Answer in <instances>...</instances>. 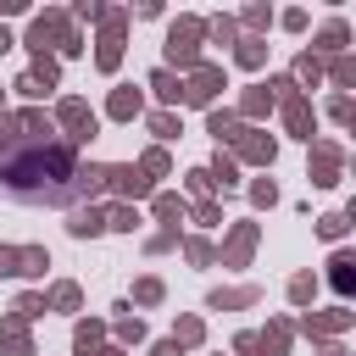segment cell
Masks as SVG:
<instances>
[{
	"instance_id": "cell-5",
	"label": "cell",
	"mask_w": 356,
	"mask_h": 356,
	"mask_svg": "<svg viewBox=\"0 0 356 356\" xmlns=\"http://www.w3.org/2000/svg\"><path fill=\"white\" fill-rule=\"evenodd\" d=\"M56 122H61V139L78 150V145H89L95 139V128H100V117L89 111V100H78V95H67V100H56Z\"/></svg>"
},
{
	"instance_id": "cell-2",
	"label": "cell",
	"mask_w": 356,
	"mask_h": 356,
	"mask_svg": "<svg viewBox=\"0 0 356 356\" xmlns=\"http://www.w3.org/2000/svg\"><path fill=\"white\" fill-rule=\"evenodd\" d=\"M28 50H33V56H50V50L78 56V50H83V39L67 28V17H61V11H39V17L28 22Z\"/></svg>"
},
{
	"instance_id": "cell-34",
	"label": "cell",
	"mask_w": 356,
	"mask_h": 356,
	"mask_svg": "<svg viewBox=\"0 0 356 356\" xmlns=\"http://www.w3.org/2000/svg\"><path fill=\"white\" fill-rule=\"evenodd\" d=\"M106 228H117V234H134V228H139V211H134V206H122V200H117V206H111V211H106Z\"/></svg>"
},
{
	"instance_id": "cell-40",
	"label": "cell",
	"mask_w": 356,
	"mask_h": 356,
	"mask_svg": "<svg viewBox=\"0 0 356 356\" xmlns=\"http://www.w3.org/2000/svg\"><path fill=\"white\" fill-rule=\"evenodd\" d=\"M206 33H211L217 44H234V39H239V22H234V17H211V22H206Z\"/></svg>"
},
{
	"instance_id": "cell-3",
	"label": "cell",
	"mask_w": 356,
	"mask_h": 356,
	"mask_svg": "<svg viewBox=\"0 0 356 356\" xmlns=\"http://www.w3.org/2000/svg\"><path fill=\"white\" fill-rule=\"evenodd\" d=\"M200 39H206V22L200 17H178L172 28H167V72L172 67H200Z\"/></svg>"
},
{
	"instance_id": "cell-44",
	"label": "cell",
	"mask_w": 356,
	"mask_h": 356,
	"mask_svg": "<svg viewBox=\"0 0 356 356\" xmlns=\"http://www.w3.org/2000/svg\"><path fill=\"white\" fill-rule=\"evenodd\" d=\"M328 72H334V83H339V89H350V83H356V61H350V56H334V67H328Z\"/></svg>"
},
{
	"instance_id": "cell-32",
	"label": "cell",
	"mask_w": 356,
	"mask_h": 356,
	"mask_svg": "<svg viewBox=\"0 0 356 356\" xmlns=\"http://www.w3.org/2000/svg\"><path fill=\"white\" fill-rule=\"evenodd\" d=\"M234 61H239V67H261V61H267V39H239V44H234Z\"/></svg>"
},
{
	"instance_id": "cell-41",
	"label": "cell",
	"mask_w": 356,
	"mask_h": 356,
	"mask_svg": "<svg viewBox=\"0 0 356 356\" xmlns=\"http://www.w3.org/2000/svg\"><path fill=\"white\" fill-rule=\"evenodd\" d=\"M189 217H195L200 228H217V222H222V200H200V206H195Z\"/></svg>"
},
{
	"instance_id": "cell-29",
	"label": "cell",
	"mask_w": 356,
	"mask_h": 356,
	"mask_svg": "<svg viewBox=\"0 0 356 356\" xmlns=\"http://www.w3.org/2000/svg\"><path fill=\"white\" fill-rule=\"evenodd\" d=\"M200 339H206V323H200V317H178V328H172V345H178V350H195Z\"/></svg>"
},
{
	"instance_id": "cell-49",
	"label": "cell",
	"mask_w": 356,
	"mask_h": 356,
	"mask_svg": "<svg viewBox=\"0 0 356 356\" xmlns=\"http://www.w3.org/2000/svg\"><path fill=\"white\" fill-rule=\"evenodd\" d=\"M72 17H83V22H100V0H78V6H72Z\"/></svg>"
},
{
	"instance_id": "cell-9",
	"label": "cell",
	"mask_w": 356,
	"mask_h": 356,
	"mask_svg": "<svg viewBox=\"0 0 356 356\" xmlns=\"http://www.w3.org/2000/svg\"><path fill=\"white\" fill-rule=\"evenodd\" d=\"M50 267V256H44V245H0V273H17V278H33V273H44Z\"/></svg>"
},
{
	"instance_id": "cell-51",
	"label": "cell",
	"mask_w": 356,
	"mask_h": 356,
	"mask_svg": "<svg viewBox=\"0 0 356 356\" xmlns=\"http://www.w3.org/2000/svg\"><path fill=\"white\" fill-rule=\"evenodd\" d=\"M234 350H239V356H261V350H256V334H250V328H245V334H234Z\"/></svg>"
},
{
	"instance_id": "cell-26",
	"label": "cell",
	"mask_w": 356,
	"mask_h": 356,
	"mask_svg": "<svg viewBox=\"0 0 356 356\" xmlns=\"http://www.w3.org/2000/svg\"><path fill=\"white\" fill-rule=\"evenodd\" d=\"M206 134H211L217 145H222V139L234 145V134H239V117H234V111H217V106H211V111H206Z\"/></svg>"
},
{
	"instance_id": "cell-24",
	"label": "cell",
	"mask_w": 356,
	"mask_h": 356,
	"mask_svg": "<svg viewBox=\"0 0 356 356\" xmlns=\"http://www.w3.org/2000/svg\"><path fill=\"white\" fill-rule=\"evenodd\" d=\"M256 300H261L256 284H245V289H211V312H234V306H256Z\"/></svg>"
},
{
	"instance_id": "cell-4",
	"label": "cell",
	"mask_w": 356,
	"mask_h": 356,
	"mask_svg": "<svg viewBox=\"0 0 356 356\" xmlns=\"http://www.w3.org/2000/svg\"><path fill=\"white\" fill-rule=\"evenodd\" d=\"M122 28H128V11L100 6V44H95V67L100 72H117L122 67Z\"/></svg>"
},
{
	"instance_id": "cell-21",
	"label": "cell",
	"mask_w": 356,
	"mask_h": 356,
	"mask_svg": "<svg viewBox=\"0 0 356 356\" xmlns=\"http://www.w3.org/2000/svg\"><path fill=\"white\" fill-rule=\"evenodd\" d=\"M328 284H334L339 295L356 289V256H350V250H334V261H328Z\"/></svg>"
},
{
	"instance_id": "cell-12",
	"label": "cell",
	"mask_w": 356,
	"mask_h": 356,
	"mask_svg": "<svg viewBox=\"0 0 356 356\" xmlns=\"http://www.w3.org/2000/svg\"><path fill=\"white\" fill-rule=\"evenodd\" d=\"M356 323V312H345V306H334V312H306L295 328L306 334V339H328V334H345Z\"/></svg>"
},
{
	"instance_id": "cell-58",
	"label": "cell",
	"mask_w": 356,
	"mask_h": 356,
	"mask_svg": "<svg viewBox=\"0 0 356 356\" xmlns=\"http://www.w3.org/2000/svg\"><path fill=\"white\" fill-rule=\"evenodd\" d=\"M0 95H6V89H0Z\"/></svg>"
},
{
	"instance_id": "cell-23",
	"label": "cell",
	"mask_w": 356,
	"mask_h": 356,
	"mask_svg": "<svg viewBox=\"0 0 356 356\" xmlns=\"http://www.w3.org/2000/svg\"><path fill=\"white\" fill-rule=\"evenodd\" d=\"M150 89H156V100H161V106H178V100H184V78H178V72H167V67H156V72H150Z\"/></svg>"
},
{
	"instance_id": "cell-36",
	"label": "cell",
	"mask_w": 356,
	"mask_h": 356,
	"mask_svg": "<svg viewBox=\"0 0 356 356\" xmlns=\"http://www.w3.org/2000/svg\"><path fill=\"white\" fill-rule=\"evenodd\" d=\"M345 228H350V211H328V217H317V234H323V239H345Z\"/></svg>"
},
{
	"instance_id": "cell-56",
	"label": "cell",
	"mask_w": 356,
	"mask_h": 356,
	"mask_svg": "<svg viewBox=\"0 0 356 356\" xmlns=\"http://www.w3.org/2000/svg\"><path fill=\"white\" fill-rule=\"evenodd\" d=\"M11 44H17V39H11V33H6V28H0V56H6V50H11Z\"/></svg>"
},
{
	"instance_id": "cell-55",
	"label": "cell",
	"mask_w": 356,
	"mask_h": 356,
	"mask_svg": "<svg viewBox=\"0 0 356 356\" xmlns=\"http://www.w3.org/2000/svg\"><path fill=\"white\" fill-rule=\"evenodd\" d=\"M78 356H122L117 345H95V350H78Z\"/></svg>"
},
{
	"instance_id": "cell-42",
	"label": "cell",
	"mask_w": 356,
	"mask_h": 356,
	"mask_svg": "<svg viewBox=\"0 0 356 356\" xmlns=\"http://www.w3.org/2000/svg\"><path fill=\"white\" fill-rule=\"evenodd\" d=\"M161 295H167V289H161V278H139V284H134V300H139V306H156Z\"/></svg>"
},
{
	"instance_id": "cell-30",
	"label": "cell",
	"mask_w": 356,
	"mask_h": 356,
	"mask_svg": "<svg viewBox=\"0 0 356 356\" xmlns=\"http://www.w3.org/2000/svg\"><path fill=\"white\" fill-rule=\"evenodd\" d=\"M28 78H33V83H39V89L50 95V89H56V78H61V67H56V56H33V67H28Z\"/></svg>"
},
{
	"instance_id": "cell-22",
	"label": "cell",
	"mask_w": 356,
	"mask_h": 356,
	"mask_svg": "<svg viewBox=\"0 0 356 356\" xmlns=\"http://www.w3.org/2000/svg\"><path fill=\"white\" fill-rule=\"evenodd\" d=\"M78 306H83V289H78L72 278L50 284V295H44V312H78Z\"/></svg>"
},
{
	"instance_id": "cell-15",
	"label": "cell",
	"mask_w": 356,
	"mask_h": 356,
	"mask_svg": "<svg viewBox=\"0 0 356 356\" xmlns=\"http://www.w3.org/2000/svg\"><path fill=\"white\" fill-rule=\"evenodd\" d=\"M289 339H295V323L273 317V323L256 334V350H261V356H289Z\"/></svg>"
},
{
	"instance_id": "cell-1",
	"label": "cell",
	"mask_w": 356,
	"mask_h": 356,
	"mask_svg": "<svg viewBox=\"0 0 356 356\" xmlns=\"http://www.w3.org/2000/svg\"><path fill=\"white\" fill-rule=\"evenodd\" d=\"M72 172L78 150L50 128V134H22L0 156V189L22 206H72Z\"/></svg>"
},
{
	"instance_id": "cell-18",
	"label": "cell",
	"mask_w": 356,
	"mask_h": 356,
	"mask_svg": "<svg viewBox=\"0 0 356 356\" xmlns=\"http://www.w3.org/2000/svg\"><path fill=\"white\" fill-rule=\"evenodd\" d=\"M0 350H6V356H33L28 323H17V317H0Z\"/></svg>"
},
{
	"instance_id": "cell-27",
	"label": "cell",
	"mask_w": 356,
	"mask_h": 356,
	"mask_svg": "<svg viewBox=\"0 0 356 356\" xmlns=\"http://www.w3.org/2000/svg\"><path fill=\"white\" fill-rule=\"evenodd\" d=\"M156 217L167 222V234H178V222L189 217V206H184V195H156Z\"/></svg>"
},
{
	"instance_id": "cell-14",
	"label": "cell",
	"mask_w": 356,
	"mask_h": 356,
	"mask_svg": "<svg viewBox=\"0 0 356 356\" xmlns=\"http://www.w3.org/2000/svg\"><path fill=\"white\" fill-rule=\"evenodd\" d=\"M95 195H106V167L100 161H78V172H72V206H89Z\"/></svg>"
},
{
	"instance_id": "cell-46",
	"label": "cell",
	"mask_w": 356,
	"mask_h": 356,
	"mask_svg": "<svg viewBox=\"0 0 356 356\" xmlns=\"http://www.w3.org/2000/svg\"><path fill=\"white\" fill-rule=\"evenodd\" d=\"M184 256H189V261H195V267H211V261H217V256H211V245H206V239H184Z\"/></svg>"
},
{
	"instance_id": "cell-50",
	"label": "cell",
	"mask_w": 356,
	"mask_h": 356,
	"mask_svg": "<svg viewBox=\"0 0 356 356\" xmlns=\"http://www.w3.org/2000/svg\"><path fill=\"white\" fill-rule=\"evenodd\" d=\"M11 89H17V95H28V100H44V89H39V83H33V78H28V72H22V78H17V83H11Z\"/></svg>"
},
{
	"instance_id": "cell-28",
	"label": "cell",
	"mask_w": 356,
	"mask_h": 356,
	"mask_svg": "<svg viewBox=\"0 0 356 356\" xmlns=\"http://www.w3.org/2000/svg\"><path fill=\"white\" fill-rule=\"evenodd\" d=\"M289 83H312V89H317V83H323V61H317L312 50H300V56H295V72H289Z\"/></svg>"
},
{
	"instance_id": "cell-11",
	"label": "cell",
	"mask_w": 356,
	"mask_h": 356,
	"mask_svg": "<svg viewBox=\"0 0 356 356\" xmlns=\"http://www.w3.org/2000/svg\"><path fill=\"white\" fill-rule=\"evenodd\" d=\"M256 245H261V228L256 222H234L228 239H222V267H245L256 256Z\"/></svg>"
},
{
	"instance_id": "cell-17",
	"label": "cell",
	"mask_w": 356,
	"mask_h": 356,
	"mask_svg": "<svg viewBox=\"0 0 356 356\" xmlns=\"http://www.w3.org/2000/svg\"><path fill=\"white\" fill-rule=\"evenodd\" d=\"M67 234H72V239H95V234H106V211H100V206H72Z\"/></svg>"
},
{
	"instance_id": "cell-31",
	"label": "cell",
	"mask_w": 356,
	"mask_h": 356,
	"mask_svg": "<svg viewBox=\"0 0 356 356\" xmlns=\"http://www.w3.org/2000/svg\"><path fill=\"white\" fill-rule=\"evenodd\" d=\"M134 167H139V172H145V178H150V184H156V178H167V172H172V161H167V150H161V145H156V150H145V156H139V161H134Z\"/></svg>"
},
{
	"instance_id": "cell-48",
	"label": "cell",
	"mask_w": 356,
	"mask_h": 356,
	"mask_svg": "<svg viewBox=\"0 0 356 356\" xmlns=\"http://www.w3.org/2000/svg\"><path fill=\"white\" fill-rule=\"evenodd\" d=\"M328 117H334V122H350V95H334V100H328Z\"/></svg>"
},
{
	"instance_id": "cell-10",
	"label": "cell",
	"mask_w": 356,
	"mask_h": 356,
	"mask_svg": "<svg viewBox=\"0 0 356 356\" xmlns=\"http://www.w3.org/2000/svg\"><path fill=\"white\" fill-rule=\"evenodd\" d=\"M273 156H278L273 134H261V128H239V134H234V161H256V167H273Z\"/></svg>"
},
{
	"instance_id": "cell-16",
	"label": "cell",
	"mask_w": 356,
	"mask_h": 356,
	"mask_svg": "<svg viewBox=\"0 0 356 356\" xmlns=\"http://www.w3.org/2000/svg\"><path fill=\"white\" fill-rule=\"evenodd\" d=\"M139 111H145V95H139L134 83H122V89H111V106H106V117H111V122H134Z\"/></svg>"
},
{
	"instance_id": "cell-52",
	"label": "cell",
	"mask_w": 356,
	"mask_h": 356,
	"mask_svg": "<svg viewBox=\"0 0 356 356\" xmlns=\"http://www.w3.org/2000/svg\"><path fill=\"white\" fill-rule=\"evenodd\" d=\"M278 22H284V28H289V33H300V28H306V11H300V6H295V11H284V17H278Z\"/></svg>"
},
{
	"instance_id": "cell-38",
	"label": "cell",
	"mask_w": 356,
	"mask_h": 356,
	"mask_svg": "<svg viewBox=\"0 0 356 356\" xmlns=\"http://www.w3.org/2000/svg\"><path fill=\"white\" fill-rule=\"evenodd\" d=\"M100 339H106V323H78V328H72V345H78V350H95Z\"/></svg>"
},
{
	"instance_id": "cell-37",
	"label": "cell",
	"mask_w": 356,
	"mask_h": 356,
	"mask_svg": "<svg viewBox=\"0 0 356 356\" xmlns=\"http://www.w3.org/2000/svg\"><path fill=\"white\" fill-rule=\"evenodd\" d=\"M11 317H17V323H28V317H44V295H33V289H28V295H17Z\"/></svg>"
},
{
	"instance_id": "cell-33",
	"label": "cell",
	"mask_w": 356,
	"mask_h": 356,
	"mask_svg": "<svg viewBox=\"0 0 356 356\" xmlns=\"http://www.w3.org/2000/svg\"><path fill=\"white\" fill-rule=\"evenodd\" d=\"M150 134L167 145V139H178L184 134V122H178V111H150Z\"/></svg>"
},
{
	"instance_id": "cell-43",
	"label": "cell",
	"mask_w": 356,
	"mask_h": 356,
	"mask_svg": "<svg viewBox=\"0 0 356 356\" xmlns=\"http://www.w3.org/2000/svg\"><path fill=\"white\" fill-rule=\"evenodd\" d=\"M245 28H250V39H256L261 28H273V11H267V6H245Z\"/></svg>"
},
{
	"instance_id": "cell-57",
	"label": "cell",
	"mask_w": 356,
	"mask_h": 356,
	"mask_svg": "<svg viewBox=\"0 0 356 356\" xmlns=\"http://www.w3.org/2000/svg\"><path fill=\"white\" fill-rule=\"evenodd\" d=\"M317 356H345V345H323V350H317Z\"/></svg>"
},
{
	"instance_id": "cell-6",
	"label": "cell",
	"mask_w": 356,
	"mask_h": 356,
	"mask_svg": "<svg viewBox=\"0 0 356 356\" xmlns=\"http://www.w3.org/2000/svg\"><path fill=\"white\" fill-rule=\"evenodd\" d=\"M217 89H222V67H217V61H200V67H189V78H184V100H189V106L211 111Z\"/></svg>"
},
{
	"instance_id": "cell-25",
	"label": "cell",
	"mask_w": 356,
	"mask_h": 356,
	"mask_svg": "<svg viewBox=\"0 0 356 356\" xmlns=\"http://www.w3.org/2000/svg\"><path fill=\"white\" fill-rule=\"evenodd\" d=\"M345 44H350V28H345V22H328V28L317 33V50H312V56L323 61V56H339Z\"/></svg>"
},
{
	"instance_id": "cell-45",
	"label": "cell",
	"mask_w": 356,
	"mask_h": 356,
	"mask_svg": "<svg viewBox=\"0 0 356 356\" xmlns=\"http://www.w3.org/2000/svg\"><path fill=\"white\" fill-rule=\"evenodd\" d=\"M250 200H256V206H278V184H273V178H256V184H250Z\"/></svg>"
},
{
	"instance_id": "cell-39",
	"label": "cell",
	"mask_w": 356,
	"mask_h": 356,
	"mask_svg": "<svg viewBox=\"0 0 356 356\" xmlns=\"http://www.w3.org/2000/svg\"><path fill=\"white\" fill-rule=\"evenodd\" d=\"M117 312H122V317H117V339H122V345H139V339H145V323L128 317V306H117Z\"/></svg>"
},
{
	"instance_id": "cell-53",
	"label": "cell",
	"mask_w": 356,
	"mask_h": 356,
	"mask_svg": "<svg viewBox=\"0 0 356 356\" xmlns=\"http://www.w3.org/2000/svg\"><path fill=\"white\" fill-rule=\"evenodd\" d=\"M172 245H178V234H167V228H161V234L150 239V250H156V256H161V250H172Z\"/></svg>"
},
{
	"instance_id": "cell-19",
	"label": "cell",
	"mask_w": 356,
	"mask_h": 356,
	"mask_svg": "<svg viewBox=\"0 0 356 356\" xmlns=\"http://www.w3.org/2000/svg\"><path fill=\"white\" fill-rule=\"evenodd\" d=\"M267 111H273V95H267L261 83H250V89L239 95V111H234V117H239V122H256V117H267Z\"/></svg>"
},
{
	"instance_id": "cell-13",
	"label": "cell",
	"mask_w": 356,
	"mask_h": 356,
	"mask_svg": "<svg viewBox=\"0 0 356 356\" xmlns=\"http://www.w3.org/2000/svg\"><path fill=\"white\" fill-rule=\"evenodd\" d=\"M278 111H284V128H289L295 139H306V145H312V134H317V117H312V100H306V95L295 89L289 100H278Z\"/></svg>"
},
{
	"instance_id": "cell-35",
	"label": "cell",
	"mask_w": 356,
	"mask_h": 356,
	"mask_svg": "<svg viewBox=\"0 0 356 356\" xmlns=\"http://www.w3.org/2000/svg\"><path fill=\"white\" fill-rule=\"evenodd\" d=\"M289 300H295V306H312V300H317V278H312V273H295V278H289Z\"/></svg>"
},
{
	"instance_id": "cell-8",
	"label": "cell",
	"mask_w": 356,
	"mask_h": 356,
	"mask_svg": "<svg viewBox=\"0 0 356 356\" xmlns=\"http://www.w3.org/2000/svg\"><path fill=\"white\" fill-rule=\"evenodd\" d=\"M106 189H111V195H122V206H134V200H139V195H150L156 184H150L134 161H117V167H106Z\"/></svg>"
},
{
	"instance_id": "cell-47",
	"label": "cell",
	"mask_w": 356,
	"mask_h": 356,
	"mask_svg": "<svg viewBox=\"0 0 356 356\" xmlns=\"http://www.w3.org/2000/svg\"><path fill=\"white\" fill-rule=\"evenodd\" d=\"M189 189H195L200 200H211V195H217V189H211V178H206V167H195V172H189Z\"/></svg>"
},
{
	"instance_id": "cell-20",
	"label": "cell",
	"mask_w": 356,
	"mask_h": 356,
	"mask_svg": "<svg viewBox=\"0 0 356 356\" xmlns=\"http://www.w3.org/2000/svg\"><path fill=\"white\" fill-rule=\"evenodd\" d=\"M206 178H211V189H222V195H228V189H239V161L217 150V156H211V167H206Z\"/></svg>"
},
{
	"instance_id": "cell-7",
	"label": "cell",
	"mask_w": 356,
	"mask_h": 356,
	"mask_svg": "<svg viewBox=\"0 0 356 356\" xmlns=\"http://www.w3.org/2000/svg\"><path fill=\"white\" fill-rule=\"evenodd\" d=\"M339 172H345V150L334 139H312V184L317 189H334Z\"/></svg>"
},
{
	"instance_id": "cell-54",
	"label": "cell",
	"mask_w": 356,
	"mask_h": 356,
	"mask_svg": "<svg viewBox=\"0 0 356 356\" xmlns=\"http://www.w3.org/2000/svg\"><path fill=\"white\" fill-rule=\"evenodd\" d=\"M150 356H184V350H178L172 339H156V345H150Z\"/></svg>"
}]
</instances>
